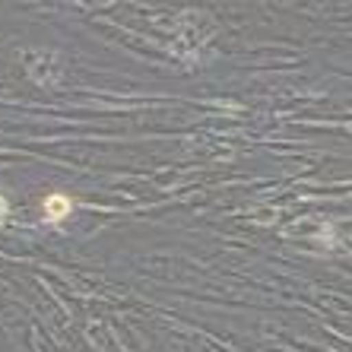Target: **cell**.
Wrapping results in <instances>:
<instances>
[{
	"label": "cell",
	"mask_w": 352,
	"mask_h": 352,
	"mask_svg": "<svg viewBox=\"0 0 352 352\" xmlns=\"http://www.w3.org/2000/svg\"><path fill=\"white\" fill-rule=\"evenodd\" d=\"M7 219V200H3V197H0V222Z\"/></svg>",
	"instance_id": "7a4b0ae2"
},
{
	"label": "cell",
	"mask_w": 352,
	"mask_h": 352,
	"mask_svg": "<svg viewBox=\"0 0 352 352\" xmlns=\"http://www.w3.org/2000/svg\"><path fill=\"white\" fill-rule=\"evenodd\" d=\"M70 210H74V200L67 194H48L45 197V216H48L51 222H60L70 216Z\"/></svg>",
	"instance_id": "6da1fadb"
}]
</instances>
